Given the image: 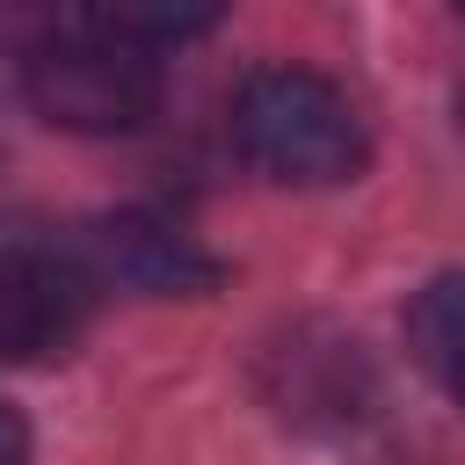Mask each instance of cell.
<instances>
[{
  "label": "cell",
  "instance_id": "6da1fadb",
  "mask_svg": "<svg viewBox=\"0 0 465 465\" xmlns=\"http://www.w3.org/2000/svg\"><path fill=\"white\" fill-rule=\"evenodd\" d=\"M232 145H240L247 167H262L269 182H291V189L356 182L363 160H371V138H363L349 87H334L312 65L247 73L240 94H232Z\"/></svg>",
  "mask_w": 465,
  "mask_h": 465
},
{
  "label": "cell",
  "instance_id": "8992f818",
  "mask_svg": "<svg viewBox=\"0 0 465 465\" xmlns=\"http://www.w3.org/2000/svg\"><path fill=\"white\" fill-rule=\"evenodd\" d=\"M225 0H87V22L138 44V51H160V44H189L203 29H218Z\"/></svg>",
  "mask_w": 465,
  "mask_h": 465
},
{
  "label": "cell",
  "instance_id": "277c9868",
  "mask_svg": "<svg viewBox=\"0 0 465 465\" xmlns=\"http://www.w3.org/2000/svg\"><path fill=\"white\" fill-rule=\"evenodd\" d=\"M102 269L124 283V291H145V298H189V291H211L218 283V262L167 218L153 211H116L102 232Z\"/></svg>",
  "mask_w": 465,
  "mask_h": 465
},
{
  "label": "cell",
  "instance_id": "3957f363",
  "mask_svg": "<svg viewBox=\"0 0 465 465\" xmlns=\"http://www.w3.org/2000/svg\"><path fill=\"white\" fill-rule=\"evenodd\" d=\"M94 320V269L65 247H0V363H58Z\"/></svg>",
  "mask_w": 465,
  "mask_h": 465
},
{
  "label": "cell",
  "instance_id": "7a4b0ae2",
  "mask_svg": "<svg viewBox=\"0 0 465 465\" xmlns=\"http://www.w3.org/2000/svg\"><path fill=\"white\" fill-rule=\"evenodd\" d=\"M22 87L36 102L44 124L58 131H80V138H116V131H138L153 124L167 80H160V58L80 22V29H44L29 51H22Z\"/></svg>",
  "mask_w": 465,
  "mask_h": 465
},
{
  "label": "cell",
  "instance_id": "ba28073f",
  "mask_svg": "<svg viewBox=\"0 0 465 465\" xmlns=\"http://www.w3.org/2000/svg\"><path fill=\"white\" fill-rule=\"evenodd\" d=\"M458 15H465V0H458Z\"/></svg>",
  "mask_w": 465,
  "mask_h": 465
},
{
  "label": "cell",
  "instance_id": "52a82bcc",
  "mask_svg": "<svg viewBox=\"0 0 465 465\" xmlns=\"http://www.w3.org/2000/svg\"><path fill=\"white\" fill-rule=\"evenodd\" d=\"M0 465H29V429L7 400H0Z\"/></svg>",
  "mask_w": 465,
  "mask_h": 465
},
{
  "label": "cell",
  "instance_id": "5b68a950",
  "mask_svg": "<svg viewBox=\"0 0 465 465\" xmlns=\"http://www.w3.org/2000/svg\"><path fill=\"white\" fill-rule=\"evenodd\" d=\"M407 349L414 363L465 407V269H443L407 305Z\"/></svg>",
  "mask_w": 465,
  "mask_h": 465
}]
</instances>
